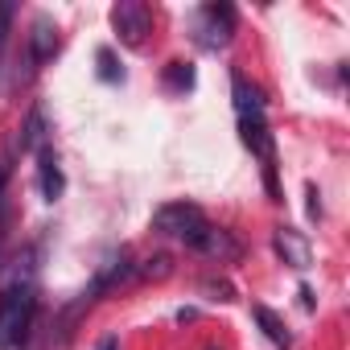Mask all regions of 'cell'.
Masks as SVG:
<instances>
[{
	"label": "cell",
	"instance_id": "1",
	"mask_svg": "<svg viewBox=\"0 0 350 350\" xmlns=\"http://www.w3.org/2000/svg\"><path fill=\"white\" fill-rule=\"evenodd\" d=\"M33 313H38V293L33 284H21L13 280L5 293H0V350H17L33 325Z\"/></svg>",
	"mask_w": 350,
	"mask_h": 350
},
{
	"label": "cell",
	"instance_id": "2",
	"mask_svg": "<svg viewBox=\"0 0 350 350\" xmlns=\"http://www.w3.org/2000/svg\"><path fill=\"white\" fill-rule=\"evenodd\" d=\"M235 25H239V21H235V9H231V5H202V9L190 17V38H194L198 50L219 54L223 46H231Z\"/></svg>",
	"mask_w": 350,
	"mask_h": 350
},
{
	"label": "cell",
	"instance_id": "3",
	"mask_svg": "<svg viewBox=\"0 0 350 350\" xmlns=\"http://www.w3.org/2000/svg\"><path fill=\"white\" fill-rule=\"evenodd\" d=\"M206 227H211V223H206L202 206H194V202H169V206H161V211L152 215V231H161V235H169V239H182L186 247H190Z\"/></svg>",
	"mask_w": 350,
	"mask_h": 350
},
{
	"label": "cell",
	"instance_id": "4",
	"mask_svg": "<svg viewBox=\"0 0 350 350\" xmlns=\"http://www.w3.org/2000/svg\"><path fill=\"white\" fill-rule=\"evenodd\" d=\"M111 29L124 46H140L152 29V9L144 5V0H120V5L111 9Z\"/></svg>",
	"mask_w": 350,
	"mask_h": 350
},
{
	"label": "cell",
	"instance_id": "5",
	"mask_svg": "<svg viewBox=\"0 0 350 350\" xmlns=\"http://www.w3.org/2000/svg\"><path fill=\"white\" fill-rule=\"evenodd\" d=\"M194 252H202V256H211V260H219V264H227V260H239V239L231 235V231H223V227H206L194 243H190Z\"/></svg>",
	"mask_w": 350,
	"mask_h": 350
},
{
	"label": "cell",
	"instance_id": "6",
	"mask_svg": "<svg viewBox=\"0 0 350 350\" xmlns=\"http://www.w3.org/2000/svg\"><path fill=\"white\" fill-rule=\"evenodd\" d=\"M272 243H276V256H280L288 268H297V272L309 268V239H305L297 227H276V231H272Z\"/></svg>",
	"mask_w": 350,
	"mask_h": 350
},
{
	"label": "cell",
	"instance_id": "7",
	"mask_svg": "<svg viewBox=\"0 0 350 350\" xmlns=\"http://www.w3.org/2000/svg\"><path fill=\"white\" fill-rule=\"evenodd\" d=\"M38 186H42V198L46 202H58L62 190H66V178H62V169H58V157L54 148H38Z\"/></svg>",
	"mask_w": 350,
	"mask_h": 350
},
{
	"label": "cell",
	"instance_id": "8",
	"mask_svg": "<svg viewBox=\"0 0 350 350\" xmlns=\"http://www.w3.org/2000/svg\"><path fill=\"white\" fill-rule=\"evenodd\" d=\"M54 54H58V29L50 17H38L29 29V58H33V66H46Z\"/></svg>",
	"mask_w": 350,
	"mask_h": 350
},
{
	"label": "cell",
	"instance_id": "9",
	"mask_svg": "<svg viewBox=\"0 0 350 350\" xmlns=\"http://www.w3.org/2000/svg\"><path fill=\"white\" fill-rule=\"evenodd\" d=\"M231 91H235V111H239V116H264V107H268V103H264V91H260L256 83H247L239 70L231 75Z\"/></svg>",
	"mask_w": 350,
	"mask_h": 350
},
{
	"label": "cell",
	"instance_id": "10",
	"mask_svg": "<svg viewBox=\"0 0 350 350\" xmlns=\"http://www.w3.org/2000/svg\"><path fill=\"white\" fill-rule=\"evenodd\" d=\"M252 313H256V321H260V329H264V338H268L272 346H280V350H288V346H293V334L284 329V321H280L268 305H256Z\"/></svg>",
	"mask_w": 350,
	"mask_h": 350
},
{
	"label": "cell",
	"instance_id": "11",
	"mask_svg": "<svg viewBox=\"0 0 350 350\" xmlns=\"http://www.w3.org/2000/svg\"><path fill=\"white\" fill-rule=\"evenodd\" d=\"M38 148H46V111L42 107H33L21 128V152H38Z\"/></svg>",
	"mask_w": 350,
	"mask_h": 350
},
{
	"label": "cell",
	"instance_id": "12",
	"mask_svg": "<svg viewBox=\"0 0 350 350\" xmlns=\"http://www.w3.org/2000/svg\"><path fill=\"white\" fill-rule=\"evenodd\" d=\"M194 83H198V75H194L190 62H169V66H165V91L186 95V91H194Z\"/></svg>",
	"mask_w": 350,
	"mask_h": 350
},
{
	"label": "cell",
	"instance_id": "13",
	"mask_svg": "<svg viewBox=\"0 0 350 350\" xmlns=\"http://www.w3.org/2000/svg\"><path fill=\"white\" fill-rule=\"evenodd\" d=\"M169 272H173V260H169L165 252H157V256H148L144 264H136V276H140V280H165Z\"/></svg>",
	"mask_w": 350,
	"mask_h": 350
},
{
	"label": "cell",
	"instance_id": "14",
	"mask_svg": "<svg viewBox=\"0 0 350 350\" xmlns=\"http://www.w3.org/2000/svg\"><path fill=\"white\" fill-rule=\"evenodd\" d=\"M95 62H99V79H103V83H124V70L116 66V54H111V50H99Z\"/></svg>",
	"mask_w": 350,
	"mask_h": 350
},
{
	"label": "cell",
	"instance_id": "15",
	"mask_svg": "<svg viewBox=\"0 0 350 350\" xmlns=\"http://www.w3.org/2000/svg\"><path fill=\"white\" fill-rule=\"evenodd\" d=\"M202 288H206V293H215V301H235V288H231L227 280H206Z\"/></svg>",
	"mask_w": 350,
	"mask_h": 350
},
{
	"label": "cell",
	"instance_id": "16",
	"mask_svg": "<svg viewBox=\"0 0 350 350\" xmlns=\"http://www.w3.org/2000/svg\"><path fill=\"white\" fill-rule=\"evenodd\" d=\"M9 21H13V5L5 0L0 5V50H5V38H9Z\"/></svg>",
	"mask_w": 350,
	"mask_h": 350
},
{
	"label": "cell",
	"instance_id": "17",
	"mask_svg": "<svg viewBox=\"0 0 350 350\" xmlns=\"http://www.w3.org/2000/svg\"><path fill=\"white\" fill-rule=\"evenodd\" d=\"M317 186H309V219H321V202H317Z\"/></svg>",
	"mask_w": 350,
	"mask_h": 350
},
{
	"label": "cell",
	"instance_id": "18",
	"mask_svg": "<svg viewBox=\"0 0 350 350\" xmlns=\"http://www.w3.org/2000/svg\"><path fill=\"white\" fill-rule=\"evenodd\" d=\"M95 350H120V338L116 334H107V338H99V346Z\"/></svg>",
	"mask_w": 350,
	"mask_h": 350
},
{
	"label": "cell",
	"instance_id": "19",
	"mask_svg": "<svg viewBox=\"0 0 350 350\" xmlns=\"http://www.w3.org/2000/svg\"><path fill=\"white\" fill-rule=\"evenodd\" d=\"M301 305L313 309V288H309V284H301Z\"/></svg>",
	"mask_w": 350,
	"mask_h": 350
},
{
	"label": "cell",
	"instance_id": "20",
	"mask_svg": "<svg viewBox=\"0 0 350 350\" xmlns=\"http://www.w3.org/2000/svg\"><path fill=\"white\" fill-rule=\"evenodd\" d=\"M5 178H9V165L0 161V190H5Z\"/></svg>",
	"mask_w": 350,
	"mask_h": 350
},
{
	"label": "cell",
	"instance_id": "21",
	"mask_svg": "<svg viewBox=\"0 0 350 350\" xmlns=\"http://www.w3.org/2000/svg\"><path fill=\"white\" fill-rule=\"evenodd\" d=\"M202 350H223V346H215V342H211V346H202Z\"/></svg>",
	"mask_w": 350,
	"mask_h": 350
}]
</instances>
